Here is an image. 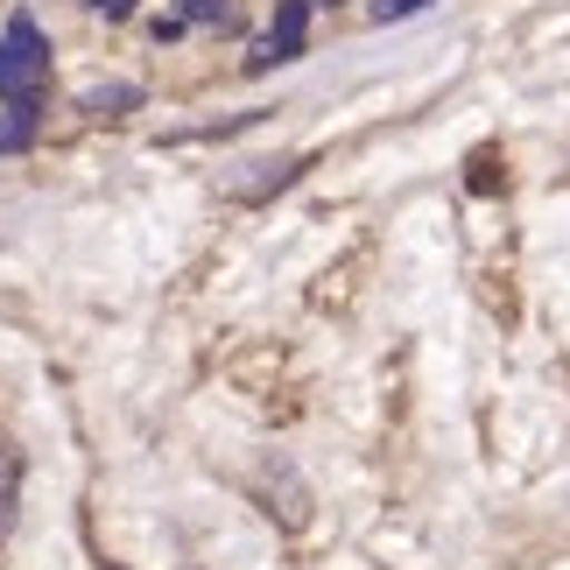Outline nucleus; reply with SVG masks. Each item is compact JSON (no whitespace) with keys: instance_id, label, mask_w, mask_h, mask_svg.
<instances>
[{"instance_id":"obj_8","label":"nucleus","mask_w":570,"mask_h":570,"mask_svg":"<svg viewBox=\"0 0 570 570\" xmlns=\"http://www.w3.org/2000/svg\"><path fill=\"white\" fill-rule=\"evenodd\" d=\"M99 8H106V14H127V8H135V0H99Z\"/></svg>"},{"instance_id":"obj_2","label":"nucleus","mask_w":570,"mask_h":570,"mask_svg":"<svg viewBox=\"0 0 570 570\" xmlns=\"http://www.w3.org/2000/svg\"><path fill=\"white\" fill-rule=\"evenodd\" d=\"M303 29H311V0H282L275 8V29H268V50H261V63H289L303 50Z\"/></svg>"},{"instance_id":"obj_1","label":"nucleus","mask_w":570,"mask_h":570,"mask_svg":"<svg viewBox=\"0 0 570 570\" xmlns=\"http://www.w3.org/2000/svg\"><path fill=\"white\" fill-rule=\"evenodd\" d=\"M42 71H50V50H42L36 21L14 14L8 42H0V92H8V99H36L42 92Z\"/></svg>"},{"instance_id":"obj_7","label":"nucleus","mask_w":570,"mask_h":570,"mask_svg":"<svg viewBox=\"0 0 570 570\" xmlns=\"http://www.w3.org/2000/svg\"><path fill=\"white\" fill-rule=\"evenodd\" d=\"M184 14L190 21H218V14H226V0H184Z\"/></svg>"},{"instance_id":"obj_5","label":"nucleus","mask_w":570,"mask_h":570,"mask_svg":"<svg viewBox=\"0 0 570 570\" xmlns=\"http://www.w3.org/2000/svg\"><path fill=\"white\" fill-rule=\"evenodd\" d=\"M430 0H374V21H409V14H423Z\"/></svg>"},{"instance_id":"obj_6","label":"nucleus","mask_w":570,"mask_h":570,"mask_svg":"<svg viewBox=\"0 0 570 570\" xmlns=\"http://www.w3.org/2000/svg\"><path fill=\"white\" fill-rule=\"evenodd\" d=\"M135 92H127V85H114V92H85V106H92V114H106V106H127Z\"/></svg>"},{"instance_id":"obj_3","label":"nucleus","mask_w":570,"mask_h":570,"mask_svg":"<svg viewBox=\"0 0 570 570\" xmlns=\"http://www.w3.org/2000/svg\"><path fill=\"white\" fill-rule=\"evenodd\" d=\"M36 135V99H14L8 114H0V156H8V148H21Z\"/></svg>"},{"instance_id":"obj_4","label":"nucleus","mask_w":570,"mask_h":570,"mask_svg":"<svg viewBox=\"0 0 570 570\" xmlns=\"http://www.w3.org/2000/svg\"><path fill=\"white\" fill-rule=\"evenodd\" d=\"M14 521V451L0 444V529Z\"/></svg>"}]
</instances>
